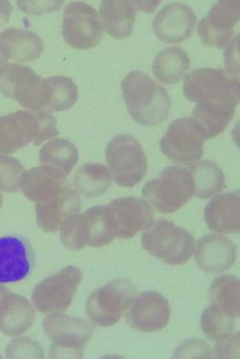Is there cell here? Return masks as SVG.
I'll return each mask as SVG.
<instances>
[{
	"label": "cell",
	"mask_w": 240,
	"mask_h": 359,
	"mask_svg": "<svg viewBox=\"0 0 240 359\" xmlns=\"http://www.w3.org/2000/svg\"><path fill=\"white\" fill-rule=\"evenodd\" d=\"M87 232V245L104 247L118 238L114 212L111 205H98L83 212Z\"/></svg>",
	"instance_id": "cell-25"
},
{
	"label": "cell",
	"mask_w": 240,
	"mask_h": 359,
	"mask_svg": "<svg viewBox=\"0 0 240 359\" xmlns=\"http://www.w3.org/2000/svg\"><path fill=\"white\" fill-rule=\"evenodd\" d=\"M17 6L29 15L53 12L61 8L64 1H17Z\"/></svg>",
	"instance_id": "cell-38"
},
{
	"label": "cell",
	"mask_w": 240,
	"mask_h": 359,
	"mask_svg": "<svg viewBox=\"0 0 240 359\" xmlns=\"http://www.w3.org/2000/svg\"><path fill=\"white\" fill-rule=\"evenodd\" d=\"M141 244L149 254L171 266L188 262L195 252L194 236L167 219H158L145 230Z\"/></svg>",
	"instance_id": "cell-6"
},
{
	"label": "cell",
	"mask_w": 240,
	"mask_h": 359,
	"mask_svg": "<svg viewBox=\"0 0 240 359\" xmlns=\"http://www.w3.org/2000/svg\"><path fill=\"white\" fill-rule=\"evenodd\" d=\"M211 304L232 318L240 314L239 278L232 276H220L212 282L209 292Z\"/></svg>",
	"instance_id": "cell-30"
},
{
	"label": "cell",
	"mask_w": 240,
	"mask_h": 359,
	"mask_svg": "<svg viewBox=\"0 0 240 359\" xmlns=\"http://www.w3.org/2000/svg\"><path fill=\"white\" fill-rule=\"evenodd\" d=\"M30 241L19 234L0 238V284L16 283L30 276L35 267Z\"/></svg>",
	"instance_id": "cell-14"
},
{
	"label": "cell",
	"mask_w": 240,
	"mask_h": 359,
	"mask_svg": "<svg viewBox=\"0 0 240 359\" xmlns=\"http://www.w3.org/2000/svg\"><path fill=\"white\" fill-rule=\"evenodd\" d=\"M43 329L52 341L50 358H82L85 344L94 331L88 321L61 313L47 316Z\"/></svg>",
	"instance_id": "cell-7"
},
{
	"label": "cell",
	"mask_w": 240,
	"mask_h": 359,
	"mask_svg": "<svg viewBox=\"0 0 240 359\" xmlns=\"http://www.w3.org/2000/svg\"><path fill=\"white\" fill-rule=\"evenodd\" d=\"M83 274L78 267L68 266L36 285L31 300L42 313H61L70 307Z\"/></svg>",
	"instance_id": "cell-11"
},
{
	"label": "cell",
	"mask_w": 240,
	"mask_h": 359,
	"mask_svg": "<svg viewBox=\"0 0 240 359\" xmlns=\"http://www.w3.org/2000/svg\"><path fill=\"white\" fill-rule=\"evenodd\" d=\"M195 261L204 272L220 273L231 269L237 250L231 240L220 234H206L196 243Z\"/></svg>",
	"instance_id": "cell-18"
},
{
	"label": "cell",
	"mask_w": 240,
	"mask_h": 359,
	"mask_svg": "<svg viewBox=\"0 0 240 359\" xmlns=\"http://www.w3.org/2000/svg\"><path fill=\"white\" fill-rule=\"evenodd\" d=\"M204 219L210 230L236 233L240 230V193L235 190L213 198L204 210Z\"/></svg>",
	"instance_id": "cell-19"
},
{
	"label": "cell",
	"mask_w": 240,
	"mask_h": 359,
	"mask_svg": "<svg viewBox=\"0 0 240 359\" xmlns=\"http://www.w3.org/2000/svg\"><path fill=\"white\" fill-rule=\"evenodd\" d=\"M206 141L201 124L192 117H183L170 123L160 148L171 162L190 165L202 158Z\"/></svg>",
	"instance_id": "cell-10"
},
{
	"label": "cell",
	"mask_w": 240,
	"mask_h": 359,
	"mask_svg": "<svg viewBox=\"0 0 240 359\" xmlns=\"http://www.w3.org/2000/svg\"><path fill=\"white\" fill-rule=\"evenodd\" d=\"M35 320V310L27 298L9 292L0 300V332L8 337L23 334Z\"/></svg>",
	"instance_id": "cell-22"
},
{
	"label": "cell",
	"mask_w": 240,
	"mask_h": 359,
	"mask_svg": "<svg viewBox=\"0 0 240 359\" xmlns=\"http://www.w3.org/2000/svg\"><path fill=\"white\" fill-rule=\"evenodd\" d=\"M6 65H7V60L1 53V51H0V69Z\"/></svg>",
	"instance_id": "cell-42"
},
{
	"label": "cell",
	"mask_w": 240,
	"mask_h": 359,
	"mask_svg": "<svg viewBox=\"0 0 240 359\" xmlns=\"http://www.w3.org/2000/svg\"><path fill=\"white\" fill-rule=\"evenodd\" d=\"M191 60L180 47H167L156 55L153 62V74L158 81L172 86L183 80L190 69Z\"/></svg>",
	"instance_id": "cell-26"
},
{
	"label": "cell",
	"mask_w": 240,
	"mask_h": 359,
	"mask_svg": "<svg viewBox=\"0 0 240 359\" xmlns=\"http://www.w3.org/2000/svg\"><path fill=\"white\" fill-rule=\"evenodd\" d=\"M127 109L134 121L143 126H155L169 117L171 98L161 84L146 73L132 72L121 83Z\"/></svg>",
	"instance_id": "cell-2"
},
{
	"label": "cell",
	"mask_w": 240,
	"mask_h": 359,
	"mask_svg": "<svg viewBox=\"0 0 240 359\" xmlns=\"http://www.w3.org/2000/svg\"><path fill=\"white\" fill-rule=\"evenodd\" d=\"M174 358H211L212 351L209 344L199 339H190L181 344L174 355Z\"/></svg>",
	"instance_id": "cell-36"
},
{
	"label": "cell",
	"mask_w": 240,
	"mask_h": 359,
	"mask_svg": "<svg viewBox=\"0 0 240 359\" xmlns=\"http://www.w3.org/2000/svg\"><path fill=\"white\" fill-rule=\"evenodd\" d=\"M239 35L235 36L227 50L225 51V72L235 78H239Z\"/></svg>",
	"instance_id": "cell-39"
},
{
	"label": "cell",
	"mask_w": 240,
	"mask_h": 359,
	"mask_svg": "<svg viewBox=\"0 0 240 359\" xmlns=\"http://www.w3.org/2000/svg\"><path fill=\"white\" fill-rule=\"evenodd\" d=\"M57 120L49 111H17L0 116V154H13L30 144L57 137Z\"/></svg>",
	"instance_id": "cell-3"
},
{
	"label": "cell",
	"mask_w": 240,
	"mask_h": 359,
	"mask_svg": "<svg viewBox=\"0 0 240 359\" xmlns=\"http://www.w3.org/2000/svg\"><path fill=\"white\" fill-rule=\"evenodd\" d=\"M61 241L72 251L81 250L87 245L85 219L83 214L68 216L61 225Z\"/></svg>",
	"instance_id": "cell-33"
},
{
	"label": "cell",
	"mask_w": 240,
	"mask_h": 359,
	"mask_svg": "<svg viewBox=\"0 0 240 359\" xmlns=\"http://www.w3.org/2000/svg\"><path fill=\"white\" fill-rule=\"evenodd\" d=\"M80 210L81 198L75 189L67 185L52 199L36 204L38 225L45 233L56 232L65 218Z\"/></svg>",
	"instance_id": "cell-20"
},
{
	"label": "cell",
	"mask_w": 240,
	"mask_h": 359,
	"mask_svg": "<svg viewBox=\"0 0 240 359\" xmlns=\"http://www.w3.org/2000/svg\"><path fill=\"white\" fill-rule=\"evenodd\" d=\"M214 358H239V333H231L227 338L219 340L214 346Z\"/></svg>",
	"instance_id": "cell-37"
},
{
	"label": "cell",
	"mask_w": 240,
	"mask_h": 359,
	"mask_svg": "<svg viewBox=\"0 0 240 359\" xmlns=\"http://www.w3.org/2000/svg\"><path fill=\"white\" fill-rule=\"evenodd\" d=\"M2 203H3V196H2L1 194H0V208H1Z\"/></svg>",
	"instance_id": "cell-43"
},
{
	"label": "cell",
	"mask_w": 240,
	"mask_h": 359,
	"mask_svg": "<svg viewBox=\"0 0 240 359\" xmlns=\"http://www.w3.org/2000/svg\"><path fill=\"white\" fill-rule=\"evenodd\" d=\"M10 291L7 290V289L3 287L1 284H0V300L3 298V296H6L7 294H8Z\"/></svg>",
	"instance_id": "cell-41"
},
{
	"label": "cell",
	"mask_w": 240,
	"mask_h": 359,
	"mask_svg": "<svg viewBox=\"0 0 240 359\" xmlns=\"http://www.w3.org/2000/svg\"><path fill=\"white\" fill-rule=\"evenodd\" d=\"M170 306L157 292H143L134 299L127 314L128 324L136 331L155 332L167 327L170 320Z\"/></svg>",
	"instance_id": "cell-15"
},
{
	"label": "cell",
	"mask_w": 240,
	"mask_h": 359,
	"mask_svg": "<svg viewBox=\"0 0 240 359\" xmlns=\"http://www.w3.org/2000/svg\"><path fill=\"white\" fill-rule=\"evenodd\" d=\"M12 12L13 7L10 1L0 0V27L9 21Z\"/></svg>",
	"instance_id": "cell-40"
},
{
	"label": "cell",
	"mask_w": 240,
	"mask_h": 359,
	"mask_svg": "<svg viewBox=\"0 0 240 359\" xmlns=\"http://www.w3.org/2000/svg\"><path fill=\"white\" fill-rule=\"evenodd\" d=\"M43 50L42 39L35 32L12 27L0 33V51L7 60L27 63L37 60Z\"/></svg>",
	"instance_id": "cell-23"
},
{
	"label": "cell",
	"mask_w": 240,
	"mask_h": 359,
	"mask_svg": "<svg viewBox=\"0 0 240 359\" xmlns=\"http://www.w3.org/2000/svg\"><path fill=\"white\" fill-rule=\"evenodd\" d=\"M6 357L13 358H45L39 344L27 337L13 340L6 348Z\"/></svg>",
	"instance_id": "cell-35"
},
{
	"label": "cell",
	"mask_w": 240,
	"mask_h": 359,
	"mask_svg": "<svg viewBox=\"0 0 240 359\" xmlns=\"http://www.w3.org/2000/svg\"><path fill=\"white\" fill-rule=\"evenodd\" d=\"M0 91L28 111H49L52 104L50 78H40L27 66L7 64L0 69Z\"/></svg>",
	"instance_id": "cell-4"
},
{
	"label": "cell",
	"mask_w": 240,
	"mask_h": 359,
	"mask_svg": "<svg viewBox=\"0 0 240 359\" xmlns=\"http://www.w3.org/2000/svg\"><path fill=\"white\" fill-rule=\"evenodd\" d=\"M194 180L188 168L167 167L160 177L145 184L141 191L150 206L163 214L176 212L195 196Z\"/></svg>",
	"instance_id": "cell-5"
},
{
	"label": "cell",
	"mask_w": 240,
	"mask_h": 359,
	"mask_svg": "<svg viewBox=\"0 0 240 359\" xmlns=\"http://www.w3.org/2000/svg\"><path fill=\"white\" fill-rule=\"evenodd\" d=\"M192 180H194L195 196L206 200L225 189V178L221 168L209 160L189 165Z\"/></svg>",
	"instance_id": "cell-29"
},
{
	"label": "cell",
	"mask_w": 240,
	"mask_h": 359,
	"mask_svg": "<svg viewBox=\"0 0 240 359\" xmlns=\"http://www.w3.org/2000/svg\"><path fill=\"white\" fill-rule=\"evenodd\" d=\"M104 32L99 13L92 6L76 1L65 7L62 34L69 46L78 50L94 48L101 43Z\"/></svg>",
	"instance_id": "cell-12"
},
{
	"label": "cell",
	"mask_w": 240,
	"mask_h": 359,
	"mask_svg": "<svg viewBox=\"0 0 240 359\" xmlns=\"http://www.w3.org/2000/svg\"><path fill=\"white\" fill-rule=\"evenodd\" d=\"M137 11L136 1L106 0L101 2L100 17L104 30L115 39L129 38L132 35Z\"/></svg>",
	"instance_id": "cell-24"
},
{
	"label": "cell",
	"mask_w": 240,
	"mask_h": 359,
	"mask_svg": "<svg viewBox=\"0 0 240 359\" xmlns=\"http://www.w3.org/2000/svg\"><path fill=\"white\" fill-rule=\"evenodd\" d=\"M78 158V149L66 139H52L43 146L39 153L42 165L54 168L65 177L71 173Z\"/></svg>",
	"instance_id": "cell-28"
},
{
	"label": "cell",
	"mask_w": 240,
	"mask_h": 359,
	"mask_svg": "<svg viewBox=\"0 0 240 359\" xmlns=\"http://www.w3.org/2000/svg\"><path fill=\"white\" fill-rule=\"evenodd\" d=\"M114 212L118 238H133L141 230H147L154 223L155 212L146 201L137 197H123L110 203Z\"/></svg>",
	"instance_id": "cell-17"
},
{
	"label": "cell",
	"mask_w": 240,
	"mask_h": 359,
	"mask_svg": "<svg viewBox=\"0 0 240 359\" xmlns=\"http://www.w3.org/2000/svg\"><path fill=\"white\" fill-rule=\"evenodd\" d=\"M112 175L104 164L86 163L76 170L73 185L76 192L86 198L104 195L111 188Z\"/></svg>",
	"instance_id": "cell-27"
},
{
	"label": "cell",
	"mask_w": 240,
	"mask_h": 359,
	"mask_svg": "<svg viewBox=\"0 0 240 359\" xmlns=\"http://www.w3.org/2000/svg\"><path fill=\"white\" fill-rule=\"evenodd\" d=\"M183 90L196 104L192 117L201 124L207 140L221 134L234 118L239 102V78L225 69H195L185 76Z\"/></svg>",
	"instance_id": "cell-1"
},
{
	"label": "cell",
	"mask_w": 240,
	"mask_h": 359,
	"mask_svg": "<svg viewBox=\"0 0 240 359\" xmlns=\"http://www.w3.org/2000/svg\"><path fill=\"white\" fill-rule=\"evenodd\" d=\"M66 177L54 168L45 166L36 167L24 171L20 187L27 199L43 203L57 196L67 186Z\"/></svg>",
	"instance_id": "cell-21"
},
{
	"label": "cell",
	"mask_w": 240,
	"mask_h": 359,
	"mask_svg": "<svg viewBox=\"0 0 240 359\" xmlns=\"http://www.w3.org/2000/svg\"><path fill=\"white\" fill-rule=\"evenodd\" d=\"M112 177L118 185L132 188L146 175L148 161L143 146L136 137L120 135L112 139L105 150Z\"/></svg>",
	"instance_id": "cell-8"
},
{
	"label": "cell",
	"mask_w": 240,
	"mask_h": 359,
	"mask_svg": "<svg viewBox=\"0 0 240 359\" xmlns=\"http://www.w3.org/2000/svg\"><path fill=\"white\" fill-rule=\"evenodd\" d=\"M136 287L125 278H116L94 291L85 302L86 313L94 325L112 327L133 303Z\"/></svg>",
	"instance_id": "cell-9"
},
{
	"label": "cell",
	"mask_w": 240,
	"mask_h": 359,
	"mask_svg": "<svg viewBox=\"0 0 240 359\" xmlns=\"http://www.w3.org/2000/svg\"><path fill=\"white\" fill-rule=\"evenodd\" d=\"M197 16L185 4L171 3L162 7L153 21V30L161 41L177 43L190 38Z\"/></svg>",
	"instance_id": "cell-16"
},
{
	"label": "cell",
	"mask_w": 240,
	"mask_h": 359,
	"mask_svg": "<svg viewBox=\"0 0 240 359\" xmlns=\"http://www.w3.org/2000/svg\"><path fill=\"white\" fill-rule=\"evenodd\" d=\"M24 171V168L19 160L0 155V191H19L20 182Z\"/></svg>",
	"instance_id": "cell-34"
},
{
	"label": "cell",
	"mask_w": 240,
	"mask_h": 359,
	"mask_svg": "<svg viewBox=\"0 0 240 359\" xmlns=\"http://www.w3.org/2000/svg\"><path fill=\"white\" fill-rule=\"evenodd\" d=\"M53 95L49 111H63L73 106L78 98V86L64 76H50Z\"/></svg>",
	"instance_id": "cell-32"
},
{
	"label": "cell",
	"mask_w": 240,
	"mask_h": 359,
	"mask_svg": "<svg viewBox=\"0 0 240 359\" xmlns=\"http://www.w3.org/2000/svg\"><path fill=\"white\" fill-rule=\"evenodd\" d=\"M239 18V0L218 1L199 21L197 28L199 38L207 46L225 48L234 35Z\"/></svg>",
	"instance_id": "cell-13"
},
{
	"label": "cell",
	"mask_w": 240,
	"mask_h": 359,
	"mask_svg": "<svg viewBox=\"0 0 240 359\" xmlns=\"http://www.w3.org/2000/svg\"><path fill=\"white\" fill-rule=\"evenodd\" d=\"M201 327L207 338L219 341L231 334L234 327V320L230 315L211 305L203 311Z\"/></svg>",
	"instance_id": "cell-31"
}]
</instances>
